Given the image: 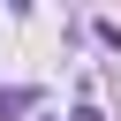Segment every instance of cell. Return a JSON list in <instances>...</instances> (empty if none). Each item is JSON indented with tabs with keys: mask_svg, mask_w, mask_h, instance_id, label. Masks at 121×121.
Masks as SVG:
<instances>
[{
	"mask_svg": "<svg viewBox=\"0 0 121 121\" xmlns=\"http://www.w3.org/2000/svg\"><path fill=\"white\" fill-rule=\"evenodd\" d=\"M38 106V91H0V121H15V113H30Z\"/></svg>",
	"mask_w": 121,
	"mask_h": 121,
	"instance_id": "obj_1",
	"label": "cell"
}]
</instances>
